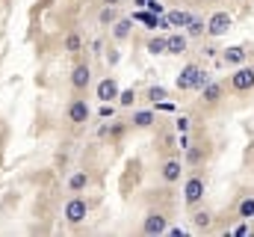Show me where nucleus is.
Masks as SVG:
<instances>
[{
    "label": "nucleus",
    "mask_w": 254,
    "mask_h": 237,
    "mask_svg": "<svg viewBox=\"0 0 254 237\" xmlns=\"http://www.w3.org/2000/svg\"><path fill=\"white\" fill-rule=\"evenodd\" d=\"M219 95H222V86L219 83H204V98L207 101H219Z\"/></svg>",
    "instance_id": "17"
},
{
    "label": "nucleus",
    "mask_w": 254,
    "mask_h": 237,
    "mask_svg": "<svg viewBox=\"0 0 254 237\" xmlns=\"http://www.w3.org/2000/svg\"><path fill=\"white\" fill-rule=\"evenodd\" d=\"M187 30H190V36H201V33H204V21L192 18L190 24H187Z\"/></svg>",
    "instance_id": "22"
},
{
    "label": "nucleus",
    "mask_w": 254,
    "mask_h": 237,
    "mask_svg": "<svg viewBox=\"0 0 254 237\" xmlns=\"http://www.w3.org/2000/svg\"><path fill=\"white\" fill-rule=\"evenodd\" d=\"M163 178H166V181H178V178H181V163H178V160H169V163L163 166Z\"/></svg>",
    "instance_id": "15"
},
{
    "label": "nucleus",
    "mask_w": 254,
    "mask_h": 237,
    "mask_svg": "<svg viewBox=\"0 0 254 237\" xmlns=\"http://www.w3.org/2000/svg\"><path fill=\"white\" fill-rule=\"evenodd\" d=\"M225 59H228L231 65H240V62L246 59V54H243V48H228V51H225Z\"/></svg>",
    "instance_id": "18"
},
{
    "label": "nucleus",
    "mask_w": 254,
    "mask_h": 237,
    "mask_svg": "<svg viewBox=\"0 0 254 237\" xmlns=\"http://www.w3.org/2000/svg\"><path fill=\"white\" fill-rule=\"evenodd\" d=\"M86 214H89V205H86V199H68L65 202V220L71 223V226H77V223H83L86 220Z\"/></svg>",
    "instance_id": "1"
},
{
    "label": "nucleus",
    "mask_w": 254,
    "mask_h": 237,
    "mask_svg": "<svg viewBox=\"0 0 254 237\" xmlns=\"http://www.w3.org/2000/svg\"><path fill=\"white\" fill-rule=\"evenodd\" d=\"M133 101H136V92H133V89L119 92V104H122V107H133Z\"/></svg>",
    "instance_id": "20"
},
{
    "label": "nucleus",
    "mask_w": 254,
    "mask_h": 237,
    "mask_svg": "<svg viewBox=\"0 0 254 237\" xmlns=\"http://www.w3.org/2000/svg\"><path fill=\"white\" fill-rule=\"evenodd\" d=\"M89 187V175L86 172H74V175L68 178V190L71 193H80V190H86Z\"/></svg>",
    "instance_id": "11"
},
{
    "label": "nucleus",
    "mask_w": 254,
    "mask_h": 237,
    "mask_svg": "<svg viewBox=\"0 0 254 237\" xmlns=\"http://www.w3.org/2000/svg\"><path fill=\"white\" fill-rule=\"evenodd\" d=\"M198 74H201L198 65H187V68L178 74V89H195V86H198Z\"/></svg>",
    "instance_id": "6"
},
{
    "label": "nucleus",
    "mask_w": 254,
    "mask_h": 237,
    "mask_svg": "<svg viewBox=\"0 0 254 237\" xmlns=\"http://www.w3.org/2000/svg\"><path fill=\"white\" fill-rule=\"evenodd\" d=\"M65 51H71V54H74V51H80V36H74V33H71V36L65 39Z\"/></svg>",
    "instance_id": "24"
},
{
    "label": "nucleus",
    "mask_w": 254,
    "mask_h": 237,
    "mask_svg": "<svg viewBox=\"0 0 254 237\" xmlns=\"http://www.w3.org/2000/svg\"><path fill=\"white\" fill-rule=\"evenodd\" d=\"M231 24H234V21H231L228 12H216V15L207 21V33H210V36H225V33L231 30Z\"/></svg>",
    "instance_id": "2"
},
{
    "label": "nucleus",
    "mask_w": 254,
    "mask_h": 237,
    "mask_svg": "<svg viewBox=\"0 0 254 237\" xmlns=\"http://www.w3.org/2000/svg\"><path fill=\"white\" fill-rule=\"evenodd\" d=\"M231 83H234V89H240V92H243V89H252L254 86V71L252 68H240V71L231 77Z\"/></svg>",
    "instance_id": "9"
},
{
    "label": "nucleus",
    "mask_w": 254,
    "mask_h": 237,
    "mask_svg": "<svg viewBox=\"0 0 254 237\" xmlns=\"http://www.w3.org/2000/svg\"><path fill=\"white\" fill-rule=\"evenodd\" d=\"M148 9H151V15H160V12H163V6H160L157 0H151V3H148Z\"/></svg>",
    "instance_id": "27"
},
{
    "label": "nucleus",
    "mask_w": 254,
    "mask_h": 237,
    "mask_svg": "<svg viewBox=\"0 0 254 237\" xmlns=\"http://www.w3.org/2000/svg\"><path fill=\"white\" fill-rule=\"evenodd\" d=\"M116 3H119V0H104V6H116Z\"/></svg>",
    "instance_id": "28"
},
{
    "label": "nucleus",
    "mask_w": 254,
    "mask_h": 237,
    "mask_svg": "<svg viewBox=\"0 0 254 237\" xmlns=\"http://www.w3.org/2000/svg\"><path fill=\"white\" fill-rule=\"evenodd\" d=\"M142 232H145V235H163V232H166V217L151 211V214L142 220Z\"/></svg>",
    "instance_id": "3"
},
{
    "label": "nucleus",
    "mask_w": 254,
    "mask_h": 237,
    "mask_svg": "<svg viewBox=\"0 0 254 237\" xmlns=\"http://www.w3.org/2000/svg\"><path fill=\"white\" fill-rule=\"evenodd\" d=\"M92 116V110H89V104L86 101H71V107H68V121H74V124H83L86 118Z\"/></svg>",
    "instance_id": "5"
},
{
    "label": "nucleus",
    "mask_w": 254,
    "mask_h": 237,
    "mask_svg": "<svg viewBox=\"0 0 254 237\" xmlns=\"http://www.w3.org/2000/svg\"><path fill=\"white\" fill-rule=\"evenodd\" d=\"M166 18H169V27H187V24L192 21L190 12H169Z\"/></svg>",
    "instance_id": "14"
},
{
    "label": "nucleus",
    "mask_w": 254,
    "mask_h": 237,
    "mask_svg": "<svg viewBox=\"0 0 254 237\" xmlns=\"http://www.w3.org/2000/svg\"><path fill=\"white\" fill-rule=\"evenodd\" d=\"M89 80H92V68H89L86 62L74 65V71H71V86H74V89H86Z\"/></svg>",
    "instance_id": "4"
},
{
    "label": "nucleus",
    "mask_w": 254,
    "mask_h": 237,
    "mask_svg": "<svg viewBox=\"0 0 254 237\" xmlns=\"http://www.w3.org/2000/svg\"><path fill=\"white\" fill-rule=\"evenodd\" d=\"M178 130H181V133H187V130H190V118H178Z\"/></svg>",
    "instance_id": "26"
},
{
    "label": "nucleus",
    "mask_w": 254,
    "mask_h": 237,
    "mask_svg": "<svg viewBox=\"0 0 254 237\" xmlns=\"http://www.w3.org/2000/svg\"><path fill=\"white\" fill-rule=\"evenodd\" d=\"M148 54H154V57H160V54H166V39H163V36H157V39H151V42H148Z\"/></svg>",
    "instance_id": "16"
},
{
    "label": "nucleus",
    "mask_w": 254,
    "mask_h": 237,
    "mask_svg": "<svg viewBox=\"0 0 254 237\" xmlns=\"http://www.w3.org/2000/svg\"><path fill=\"white\" fill-rule=\"evenodd\" d=\"M98 21H101L104 27H113V24L119 21V9H116V6H104L101 15H98Z\"/></svg>",
    "instance_id": "12"
},
{
    "label": "nucleus",
    "mask_w": 254,
    "mask_h": 237,
    "mask_svg": "<svg viewBox=\"0 0 254 237\" xmlns=\"http://www.w3.org/2000/svg\"><path fill=\"white\" fill-rule=\"evenodd\" d=\"M148 98L157 104V101H163V98H166V89H163V86H151V89H148Z\"/></svg>",
    "instance_id": "23"
},
{
    "label": "nucleus",
    "mask_w": 254,
    "mask_h": 237,
    "mask_svg": "<svg viewBox=\"0 0 254 237\" xmlns=\"http://www.w3.org/2000/svg\"><path fill=\"white\" fill-rule=\"evenodd\" d=\"M201 196H204V181H201V178H190L187 187H184V199H187L190 205H195Z\"/></svg>",
    "instance_id": "8"
},
{
    "label": "nucleus",
    "mask_w": 254,
    "mask_h": 237,
    "mask_svg": "<svg viewBox=\"0 0 254 237\" xmlns=\"http://www.w3.org/2000/svg\"><path fill=\"white\" fill-rule=\"evenodd\" d=\"M187 51V36H166V54H184Z\"/></svg>",
    "instance_id": "10"
},
{
    "label": "nucleus",
    "mask_w": 254,
    "mask_h": 237,
    "mask_svg": "<svg viewBox=\"0 0 254 237\" xmlns=\"http://www.w3.org/2000/svg\"><path fill=\"white\" fill-rule=\"evenodd\" d=\"M98 98H101L104 104H110L113 98H119V83H116L113 77H104V80L98 83Z\"/></svg>",
    "instance_id": "7"
},
{
    "label": "nucleus",
    "mask_w": 254,
    "mask_h": 237,
    "mask_svg": "<svg viewBox=\"0 0 254 237\" xmlns=\"http://www.w3.org/2000/svg\"><path fill=\"white\" fill-rule=\"evenodd\" d=\"M195 226L198 229H207L210 226V214H195Z\"/></svg>",
    "instance_id": "25"
},
{
    "label": "nucleus",
    "mask_w": 254,
    "mask_h": 237,
    "mask_svg": "<svg viewBox=\"0 0 254 237\" xmlns=\"http://www.w3.org/2000/svg\"><path fill=\"white\" fill-rule=\"evenodd\" d=\"M154 121V113H148V110H142V113H133V124L136 127H148Z\"/></svg>",
    "instance_id": "19"
},
{
    "label": "nucleus",
    "mask_w": 254,
    "mask_h": 237,
    "mask_svg": "<svg viewBox=\"0 0 254 237\" xmlns=\"http://www.w3.org/2000/svg\"><path fill=\"white\" fill-rule=\"evenodd\" d=\"M240 217H246V220L254 217V199H246V202L240 205Z\"/></svg>",
    "instance_id": "21"
},
{
    "label": "nucleus",
    "mask_w": 254,
    "mask_h": 237,
    "mask_svg": "<svg viewBox=\"0 0 254 237\" xmlns=\"http://www.w3.org/2000/svg\"><path fill=\"white\" fill-rule=\"evenodd\" d=\"M130 27H133L130 18H119V21L113 24V36H116V39H127V36H130Z\"/></svg>",
    "instance_id": "13"
}]
</instances>
